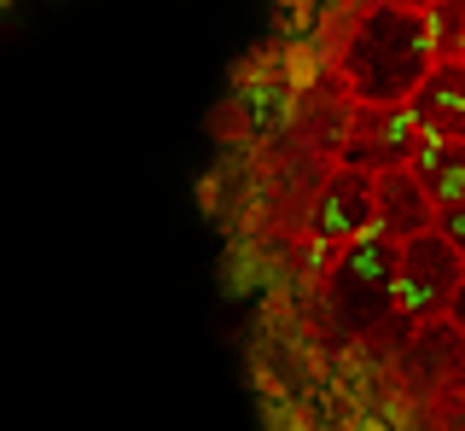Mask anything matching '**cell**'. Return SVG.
Wrapping results in <instances>:
<instances>
[{"instance_id":"1","label":"cell","mask_w":465,"mask_h":431,"mask_svg":"<svg viewBox=\"0 0 465 431\" xmlns=\"http://www.w3.org/2000/svg\"><path fill=\"white\" fill-rule=\"evenodd\" d=\"M436 65L430 18L413 6H372L355 18V35L343 41V88L355 105H407V94Z\"/></svg>"},{"instance_id":"2","label":"cell","mask_w":465,"mask_h":431,"mask_svg":"<svg viewBox=\"0 0 465 431\" xmlns=\"http://www.w3.org/2000/svg\"><path fill=\"white\" fill-rule=\"evenodd\" d=\"M349 117H355V99H349L343 76L314 82V88L291 105V123L280 135V193L309 205L320 186H326V175L338 169Z\"/></svg>"},{"instance_id":"3","label":"cell","mask_w":465,"mask_h":431,"mask_svg":"<svg viewBox=\"0 0 465 431\" xmlns=\"http://www.w3.org/2000/svg\"><path fill=\"white\" fill-rule=\"evenodd\" d=\"M396 256H401L396 239L367 227L355 246H343L326 263V304L338 309V321L349 333L372 338L396 315Z\"/></svg>"},{"instance_id":"4","label":"cell","mask_w":465,"mask_h":431,"mask_svg":"<svg viewBox=\"0 0 465 431\" xmlns=\"http://www.w3.org/2000/svg\"><path fill=\"white\" fill-rule=\"evenodd\" d=\"M460 268H465V256L448 246L442 234H419V239H407L401 256H396V315L407 326H425L436 321V315H448V297H454V286H460Z\"/></svg>"},{"instance_id":"5","label":"cell","mask_w":465,"mask_h":431,"mask_svg":"<svg viewBox=\"0 0 465 431\" xmlns=\"http://www.w3.org/2000/svg\"><path fill=\"white\" fill-rule=\"evenodd\" d=\"M396 373L407 385V396L430 402V408H442V402H460L465 391V333L448 315H436V321L413 326L396 356Z\"/></svg>"},{"instance_id":"6","label":"cell","mask_w":465,"mask_h":431,"mask_svg":"<svg viewBox=\"0 0 465 431\" xmlns=\"http://www.w3.org/2000/svg\"><path fill=\"white\" fill-rule=\"evenodd\" d=\"M419 146H425V128L413 123L407 105H355L338 164L343 169H367V175H384V169H407Z\"/></svg>"},{"instance_id":"7","label":"cell","mask_w":465,"mask_h":431,"mask_svg":"<svg viewBox=\"0 0 465 431\" xmlns=\"http://www.w3.org/2000/svg\"><path fill=\"white\" fill-rule=\"evenodd\" d=\"M302 227H309V246H320L326 256H338L343 246H355V239L372 227V175H367V169H343L338 164L326 175V186L309 198Z\"/></svg>"},{"instance_id":"8","label":"cell","mask_w":465,"mask_h":431,"mask_svg":"<svg viewBox=\"0 0 465 431\" xmlns=\"http://www.w3.org/2000/svg\"><path fill=\"white\" fill-rule=\"evenodd\" d=\"M407 111L425 128V140H465V59H436L425 82L407 94Z\"/></svg>"},{"instance_id":"9","label":"cell","mask_w":465,"mask_h":431,"mask_svg":"<svg viewBox=\"0 0 465 431\" xmlns=\"http://www.w3.org/2000/svg\"><path fill=\"white\" fill-rule=\"evenodd\" d=\"M372 227L390 234L396 246H407V239H419V234L436 227V205L425 198V186L413 181V169H384V175H372Z\"/></svg>"},{"instance_id":"10","label":"cell","mask_w":465,"mask_h":431,"mask_svg":"<svg viewBox=\"0 0 465 431\" xmlns=\"http://www.w3.org/2000/svg\"><path fill=\"white\" fill-rule=\"evenodd\" d=\"M407 169H413V181L425 186V198L436 205V216L465 205V140H425Z\"/></svg>"},{"instance_id":"11","label":"cell","mask_w":465,"mask_h":431,"mask_svg":"<svg viewBox=\"0 0 465 431\" xmlns=\"http://www.w3.org/2000/svg\"><path fill=\"white\" fill-rule=\"evenodd\" d=\"M430 18V41H436V59H454L460 41H465V0H430L425 6Z\"/></svg>"},{"instance_id":"12","label":"cell","mask_w":465,"mask_h":431,"mask_svg":"<svg viewBox=\"0 0 465 431\" xmlns=\"http://www.w3.org/2000/svg\"><path fill=\"white\" fill-rule=\"evenodd\" d=\"M436 234H442L448 246H454V251L465 256V205H454V210H442V216H436Z\"/></svg>"},{"instance_id":"13","label":"cell","mask_w":465,"mask_h":431,"mask_svg":"<svg viewBox=\"0 0 465 431\" xmlns=\"http://www.w3.org/2000/svg\"><path fill=\"white\" fill-rule=\"evenodd\" d=\"M448 321L465 333V268H460V286H454V297H448Z\"/></svg>"},{"instance_id":"14","label":"cell","mask_w":465,"mask_h":431,"mask_svg":"<svg viewBox=\"0 0 465 431\" xmlns=\"http://www.w3.org/2000/svg\"><path fill=\"white\" fill-rule=\"evenodd\" d=\"M460 414H465V391H460Z\"/></svg>"}]
</instances>
